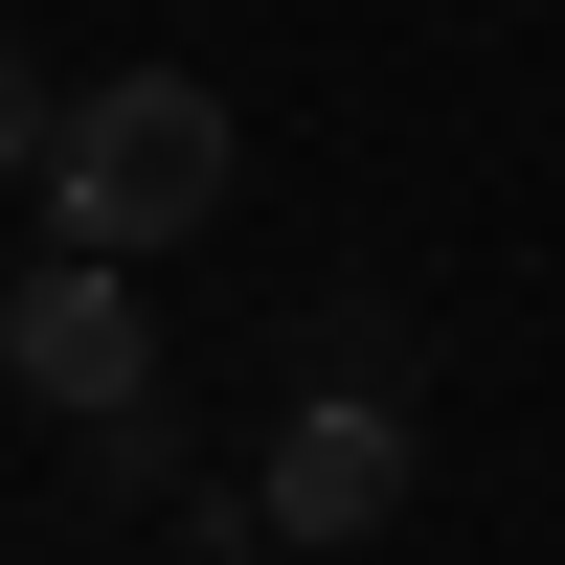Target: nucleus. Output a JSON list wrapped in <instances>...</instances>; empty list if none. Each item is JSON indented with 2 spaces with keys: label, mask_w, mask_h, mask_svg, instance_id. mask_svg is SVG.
Instances as JSON below:
<instances>
[{
  "label": "nucleus",
  "mask_w": 565,
  "mask_h": 565,
  "mask_svg": "<svg viewBox=\"0 0 565 565\" xmlns=\"http://www.w3.org/2000/svg\"><path fill=\"white\" fill-rule=\"evenodd\" d=\"M226 181H249V159H226V90H204V68H90L68 136H45V226H68L90 271L226 226Z\"/></svg>",
  "instance_id": "nucleus-1"
},
{
  "label": "nucleus",
  "mask_w": 565,
  "mask_h": 565,
  "mask_svg": "<svg viewBox=\"0 0 565 565\" xmlns=\"http://www.w3.org/2000/svg\"><path fill=\"white\" fill-rule=\"evenodd\" d=\"M0 385H23V407H68V430H136V407H159V317H136V271L45 249L23 295H0Z\"/></svg>",
  "instance_id": "nucleus-2"
},
{
  "label": "nucleus",
  "mask_w": 565,
  "mask_h": 565,
  "mask_svg": "<svg viewBox=\"0 0 565 565\" xmlns=\"http://www.w3.org/2000/svg\"><path fill=\"white\" fill-rule=\"evenodd\" d=\"M249 521H271V543H385V521H407V385H317V407H271Z\"/></svg>",
  "instance_id": "nucleus-3"
},
{
  "label": "nucleus",
  "mask_w": 565,
  "mask_h": 565,
  "mask_svg": "<svg viewBox=\"0 0 565 565\" xmlns=\"http://www.w3.org/2000/svg\"><path fill=\"white\" fill-rule=\"evenodd\" d=\"M45 136H68V90H45L23 45H0V181H45Z\"/></svg>",
  "instance_id": "nucleus-4"
}]
</instances>
